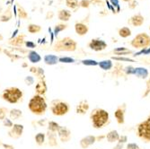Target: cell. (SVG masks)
Masks as SVG:
<instances>
[{
	"label": "cell",
	"instance_id": "obj_55",
	"mask_svg": "<svg viewBox=\"0 0 150 149\" xmlns=\"http://www.w3.org/2000/svg\"><path fill=\"white\" fill-rule=\"evenodd\" d=\"M123 1H125V2H130L131 0H123Z\"/></svg>",
	"mask_w": 150,
	"mask_h": 149
},
{
	"label": "cell",
	"instance_id": "obj_33",
	"mask_svg": "<svg viewBox=\"0 0 150 149\" xmlns=\"http://www.w3.org/2000/svg\"><path fill=\"white\" fill-rule=\"evenodd\" d=\"M17 13H18V16L21 19H27L28 18V13L25 11V9L23 6H18L17 8Z\"/></svg>",
	"mask_w": 150,
	"mask_h": 149
},
{
	"label": "cell",
	"instance_id": "obj_6",
	"mask_svg": "<svg viewBox=\"0 0 150 149\" xmlns=\"http://www.w3.org/2000/svg\"><path fill=\"white\" fill-rule=\"evenodd\" d=\"M130 44L136 49H146L150 46V36L145 32L139 33L134 37Z\"/></svg>",
	"mask_w": 150,
	"mask_h": 149
},
{
	"label": "cell",
	"instance_id": "obj_28",
	"mask_svg": "<svg viewBox=\"0 0 150 149\" xmlns=\"http://www.w3.org/2000/svg\"><path fill=\"white\" fill-rule=\"evenodd\" d=\"M60 128V125L56 122V121H49V123H48V131L50 132H52V133H58L59 129Z\"/></svg>",
	"mask_w": 150,
	"mask_h": 149
},
{
	"label": "cell",
	"instance_id": "obj_58",
	"mask_svg": "<svg viewBox=\"0 0 150 149\" xmlns=\"http://www.w3.org/2000/svg\"><path fill=\"white\" fill-rule=\"evenodd\" d=\"M95 149H97V148H95Z\"/></svg>",
	"mask_w": 150,
	"mask_h": 149
},
{
	"label": "cell",
	"instance_id": "obj_45",
	"mask_svg": "<svg viewBox=\"0 0 150 149\" xmlns=\"http://www.w3.org/2000/svg\"><path fill=\"white\" fill-rule=\"evenodd\" d=\"M127 141H128L127 136H124V135H121V136H120V138H119V140H118V143L123 145V144L127 143Z\"/></svg>",
	"mask_w": 150,
	"mask_h": 149
},
{
	"label": "cell",
	"instance_id": "obj_52",
	"mask_svg": "<svg viewBox=\"0 0 150 149\" xmlns=\"http://www.w3.org/2000/svg\"><path fill=\"white\" fill-rule=\"evenodd\" d=\"M92 1H93V3H96V4H99V3H101V0H92Z\"/></svg>",
	"mask_w": 150,
	"mask_h": 149
},
{
	"label": "cell",
	"instance_id": "obj_51",
	"mask_svg": "<svg viewBox=\"0 0 150 149\" xmlns=\"http://www.w3.org/2000/svg\"><path fill=\"white\" fill-rule=\"evenodd\" d=\"M122 148H123V145H122V144H119V143L116 145L115 147H113V149H122Z\"/></svg>",
	"mask_w": 150,
	"mask_h": 149
},
{
	"label": "cell",
	"instance_id": "obj_12",
	"mask_svg": "<svg viewBox=\"0 0 150 149\" xmlns=\"http://www.w3.org/2000/svg\"><path fill=\"white\" fill-rule=\"evenodd\" d=\"M90 109L89 102L86 100H82L78 102L76 107V112L80 115H86Z\"/></svg>",
	"mask_w": 150,
	"mask_h": 149
},
{
	"label": "cell",
	"instance_id": "obj_13",
	"mask_svg": "<svg viewBox=\"0 0 150 149\" xmlns=\"http://www.w3.org/2000/svg\"><path fill=\"white\" fill-rule=\"evenodd\" d=\"M95 142H96V137L93 136V135H89V136L84 137L79 142L80 146L83 149H87L89 146L93 145Z\"/></svg>",
	"mask_w": 150,
	"mask_h": 149
},
{
	"label": "cell",
	"instance_id": "obj_1",
	"mask_svg": "<svg viewBox=\"0 0 150 149\" xmlns=\"http://www.w3.org/2000/svg\"><path fill=\"white\" fill-rule=\"evenodd\" d=\"M90 119L93 129H101L110 123V114L102 108H95L90 113Z\"/></svg>",
	"mask_w": 150,
	"mask_h": 149
},
{
	"label": "cell",
	"instance_id": "obj_53",
	"mask_svg": "<svg viewBox=\"0 0 150 149\" xmlns=\"http://www.w3.org/2000/svg\"><path fill=\"white\" fill-rule=\"evenodd\" d=\"M4 40V37H3V35L0 33V42H2V40Z\"/></svg>",
	"mask_w": 150,
	"mask_h": 149
},
{
	"label": "cell",
	"instance_id": "obj_32",
	"mask_svg": "<svg viewBox=\"0 0 150 149\" xmlns=\"http://www.w3.org/2000/svg\"><path fill=\"white\" fill-rule=\"evenodd\" d=\"M11 19H12V12H11V9L8 8L6 11L4 12L3 15L0 16V21L5 23V22H8Z\"/></svg>",
	"mask_w": 150,
	"mask_h": 149
},
{
	"label": "cell",
	"instance_id": "obj_40",
	"mask_svg": "<svg viewBox=\"0 0 150 149\" xmlns=\"http://www.w3.org/2000/svg\"><path fill=\"white\" fill-rule=\"evenodd\" d=\"M3 125L6 127V128H9V129H11L13 126V121H12V119H7V118H6L4 120H3Z\"/></svg>",
	"mask_w": 150,
	"mask_h": 149
},
{
	"label": "cell",
	"instance_id": "obj_7",
	"mask_svg": "<svg viewBox=\"0 0 150 149\" xmlns=\"http://www.w3.org/2000/svg\"><path fill=\"white\" fill-rule=\"evenodd\" d=\"M137 136L144 142H150V122L144 120L138 125Z\"/></svg>",
	"mask_w": 150,
	"mask_h": 149
},
{
	"label": "cell",
	"instance_id": "obj_56",
	"mask_svg": "<svg viewBox=\"0 0 150 149\" xmlns=\"http://www.w3.org/2000/svg\"><path fill=\"white\" fill-rule=\"evenodd\" d=\"M0 145H2V144H1V142H0Z\"/></svg>",
	"mask_w": 150,
	"mask_h": 149
},
{
	"label": "cell",
	"instance_id": "obj_11",
	"mask_svg": "<svg viewBox=\"0 0 150 149\" xmlns=\"http://www.w3.org/2000/svg\"><path fill=\"white\" fill-rule=\"evenodd\" d=\"M88 47L94 51H102L107 48V43L100 39H93L88 43Z\"/></svg>",
	"mask_w": 150,
	"mask_h": 149
},
{
	"label": "cell",
	"instance_id": "obj_41",
	"mask_svg": "<svg viewBox=\"0 0 150 149\" xmlns=\"http://www.w3.org/2000/svg\"><path fill=\"white\" fill-rule=\"evenodd\" d=\"M24 83L27 85H32L34 84V78L33 76H28L24 78Z\"/></svg>",
	"mask_w": 150,
	"mask_h": 149
},
{
	"label": "cell",
	"instance_id": "obj_34",
	"mask_svg": "<svg viewBox=\"0 0 150 149\" xmlns=\"http://www.w3.org/2000/svg\"><path fill=\"white\" fill-rule=\"evenodd\" d=\"M66 6L69 8L76 9L79 6L78 0H66Z\"/></svg>",
	"mask_w": 150,
	"mask_h": 149
},
{
	"label": "cell",
	"instance_id": "obj_8",
	"mask_svg": "<svg viewBox=\"0 0 150 149\" xmlns=\"http://www.w3.org/2000/svg\"><path fill=\"white\" fill-rule=\"evenodd\" d=\"M24 130V127L22 124H13V126L9 129L8 131V136L11 138L13 139H18L23 136V133Z\"/></svg>",
	"mask_w": 150,
	"mask_h": 149
},
{
	"label": "cell",
	"instance_id": "obj_31",
	"mask_svg": "<svg viewBox=\"0 0 150 149\" xmlns=\"http://www.w3.org/2000/svg\"><path fill=\"white\" fill-rule=\"evenodd\" d=\"M119 35L121 38H128L131 35V31L129 27H122L119 30Z\"/></svg>",
	"mask_w": 150,
	"mask_h": 149
},
{
	"label": "cell",
	"instance_id": "obj_30",
	"mask_svg": "<svg viewBox=\"0 0 150 149\" xmlns=\"http://www.w3.org/2000/svg\"><path fill=\"white\" fill-rule=\"evenodd\" d=\"M27 30L28 32L32 34H35V33H39L40 31H42V27H40L39 24H34V23H31L27 27Z\"/></svg>",
	"mask_w": 150,
	"mask_h": 149
},
{
	"label": "cell",
	"instance_id": "obj_5",
	"mask_svg": "<svg viewBox=\"0 0 150 149\" xmlns=\"http://www.w3.org/2000/svg\"><path fill=\"white\" fill-rule=\"evenodd\" d=\"M50 111L54 116L62 117L69 112L70 106L67 102L56 99L50 102Z\"/></svg>",
	"mask_w": 150,
	"mask_h": 149
},
{
	"label": "cell",
	"instance_id": "obj_46",
	"mask_svg": "<svg viewBox=\"0 0 150 149\" xmlns=\"http://www.w3.org/2000/svg\"><path fill=\"white\" fill-rule=\"evenodd\" d=\"M24 44H25V46H26L27 48H31V49H33V48L36 47L35 43H33V42H25Z\"/></svg>",
	"mask_w": 150,
	"mask_h": 149
},
{
	"label": "cell",
	"instance_id": "obj_54",
	"mask_svg": "<svg viewBox=\"0 0 150 149\" xmlns=\"http://www.w3.org/2000/svg\"><path fill=\"white\" fill-rule=\"evenodd\" d=\"M146 120H147V121H148V122H150V114L148 115V117H147V119H146Z\"/></svg>",
	"mask_w": 150,
	"mask_h": 149
},
{
	"label": "cell",
	"instance_id": "obj_25",
	"mask_svg": "<svg viewBox=\"0 0 150 149\" xmlns=\"http://www.w3.org/2000/svg\"><path fill=\"white\" fill-rule=\"evenodd\" d=\"M8 114H9L10 119L16 120V119H19L23 116V112L19 109H12L9 111Z\"/></svg>",
	"mask_w": 150,
	"mask_h": 149
},
{
	"label": "cell",
	"instance_id": "obj_35",
	"mask_svg": "<svg viewBox=\"0 0 150 149\" xmlns=\"http://www.w3.org/2000/svg\"><path fill=\"white\" fill-rule=\"evenodd\" d=\"M67 28V24H64V23H59V24H57L55 26V28H54V33L55 35L59 34V32H62L64 30H66Z\"/></svg>",
	"mask_w": 150,
	"mask_h": 149
},
{
	"label": "cell",
	"instance_id": "obj_27",
	"mask_svg": "<svg viewBox=\"0 0 150 149\" xmlns=\"http://www.w3.org/2000/svg\"><path fill=\"white\" fill-rule=\"evenodd\" d=\"M45 139H46V134L42 133V132H39L38 134H36L35 136V142L39 146H42L44 145L45 143Z\"/></svg>",
	"mask_w": 150,
	"mask_h": 149
},
{
	"label": "cell",
	"instance_id": "obj_48",
	"mask_svg": "<svg viewBox=\"0 0 150 149\" xmlns=\"http://www.w3.org/2000/svg\"><path fill=\"white\" fill-rule=\"evenodd\" d=\"M53 16H54V13L51 12V11H49V12L47 13V15H46V19H47V20H50V19L53 18Z\"/></svg>",
	"mask_w": 150,
	"mask_h": 149
},
{
	"label": "cell",
	"instance_id": "obj_15",
	"mask_svg": "<svg viewBox=\"0 0 150 149\" xmlns=\"http://www.w3.org/2000/svg\"><path fill=\"white\" fill-rule=\"evenodd\" d=\"M25 35L23 34H20L15 38H13L11 40H9L8 43L12 46H16V47H23L25 43V40H24Z\"/></svg>",
	"mask_w": 150,
	"mask_h": 149
},
{
	"label": "cell",
	"instance_id": "obj_18",
	"mask_svg": "<svg viewBox=\"0 0 150 149\" xmlns=\"http://www.w3.org/2000/svg\"><path fill=\"white\" fill-rule=\"evenodd\" d=\"M120 138V134L117 130L112 129L111 131H109L106 135V139L109 143H115L118 142Z\"/></svg>",
	"mask_w": 150,
	"mask_h": 149
},
{
	"label": "cell",
	"instance_id": "obj_39",
	"mask_svg": "<svg viewBox=\"0 0 150 149\" xmlns=\"http://www.w3.org/2000/svg\"><path fill=\"white\" fill-rule=\"evenodd\" d=\"M59 62H61V63H74L75 59H72V58H69V57H64V58H59Z\"/></svg>",
	"mask_w": 150,
	"mask_h": 149
},
{
	"label": "cell",
	"instance_id": "obj_24",
	"mask_svg": "<svg viewBox=\"0 0 150 149\" xmlns=\"http://www.w3.org/2000/svg\"><path fill=\"white\" fill-rule=\"evenodd\" d=\"M45 64L49 65V66H53L56 65L59 62V58L55 55H46L43 59Z\"/></svg>",
	"mask_w": 150,
	"mask_h": 149
},
{
	"label": "cell",
	"instance_id": "obj_4",
	"mask_svg": "<svg viewBox=\"0 0 150 149\" xmlns=\"http://www.w3.org/2000/svg\"><path fill=\"white\" fill-rule=\"evenodd\" d=\"M77 48V43L76 40L69 37L62 38L55 42L53 45L52 49L57 52H72L75 51Z\"/></svg>",
	"mask_w": 150,
	"mask_h": 149
},
{
	"label": "cell",
	"instance_id": "obj_43",
	"mask_svg": "<svg viewBox=\"0 0 150 149\" xmlns=\"http://www.w3.org/2000/svg\"><path fill=\"white\" fill-rule=\"evenodd\" d=\"M134 69H135V67H133L132 66H126L125 67V69H124V72L126 75H133V72H134Z\"/></svg>",
	"mask_w": 150,
	"mask_h": 149
},
{
	"label": "cell",
	"instance_id": "obj_17",
	"mask_svg": "<svg viewBox=\"0 0 150 149\" xmlns=\"http://www.w3.org/2000/svg\"><path fill=\"white\" fill-rule=\"evenodd\" d=\"M149 73H148V70L145 67H135L134 69V72H133V76H136L139 78H141V79H146L147 78Z\"/></svg>",
	"mask_w": 150,
	"mask_h": 149
},
{
	"label": "cell",
	"instance_id": "obj_2",
	"mask_svg": "<svg viewBox=\"0 0 150 149\" xmlns=\"http://www.w3.org/2000/svg\"><path fill=\"white\" fill-rule=\"evenodd\" d=\"M28 109L34 115L37 116L44 115L48 109V104L46 102L44 96L34 94L28 102Z\"/></svg>",
	"mask_w": 150,
	"mask_h": 149
},
{
	"label": "cell",
	"instance_id": "obj_50",
	"mask_svg": "<svg viewBox=\"0 0 150 149\" xmlns=\"http://www.w3.org/2000/svg\"><path fill=\"white\" fill-rule=\"evenodd\" d=\"M104 138H106V136L101 135V136H97V137H96V141H103Z\"/></svg>",
	"mask_w": 150,
	"mask_h": 149
},
{
	"label": "cell",
	"instance_id": "obj_49",
	"mask_svg": "<svg viewBox=\"0 0 150 149\" xmlns=\"http://www.w3.org/2000/svg\"><path fill=\"white\" fill-rule=\"evenodd\" d=\"M2 146L5 149H15V146L12 145H8V144H2Z\"/></svg>",
	"mask_w": 150,
	"mask_h": 149
},
{
	"label": "cell",
	"instance_id": "obj_3",
	"mask_svg": "<svg viewBox=\"0 0 150 149\" xmlns=\"http://www.w3.org/2000/svg\"><path fill=\"white\" fill-rule=\"evenodd\" d=\"M1 97L4 101L11 104H16L23 102V92L18 87L12 86L3 91V93H1Z\"/></svg>",
	"mask_w": 150,
	"mask_h": 149
},
{
	"label": "cell",
	"instance_id": "obj_14",
	"mask_svg": "<svg viewBox=\"0 0 150 149\" xmlns=\"http://www.w3.org/2000/svg\"><path fill=\"white\" fill-rule=\"evenodd\" d=\"M47 91H48V86H47L45 79H40L38 82H37L36 85H35L36 94H38V95L43 96L44 94L47 93Z\"/></svg>",
	"mask_w": 150,
	"mask_h": 149
},
{
	"label": "cell",
	"instance_id": "obj_19",
	"mask_svg": "<svg viewBox=\"0 0 150 149\" xmlns=\"http://www.w3.org/2000/svg\"><path fill=\"white\" fill-rule=\"evenodd\" d=\"M130 23L135 27H139L144 23V17L141 15H136L130 18Z\"/></svg>",
	"mask_w": 150,
	"mask_h": 149
},
{
	"label": "cell",
	"instance_id": "obj_20",
	"mask_svg": "<svg viewBox=\"0 0 150 149\" xmlns=\"http://www.w3.org/2000/svg\"><path fill=\"white\" fill-rule=\"evenodd\" d=\"M98 66L101 69L104 70V71H109L112 68L113 66V64H112V61L110 60V59H106V60H103L101 62L98 63Z\"/></svg>",
	"mask_w": 150,
	"mask_h": 149
},
{
	"label": "cell",
	"instance_id": "obj_29",
	"mask_svg": "<svg viewBox=\"0 0 150 149\" xmlns=\"http://www.w3.org/2000/svg\"><path fill=\"white\" fill-rule=\"evenodd\" d=\"M113 52H114V54H116V55H118V56H120V57L124 56V55H128V54H131V53H132L131 50H129V49H126V48H124V47L117 48V49H115L113 50Z\"/></svg>",
	"mask_w": 150,
	"mask_h": 149
},
{
	"label": "cell",
	"instance_id": "obj_23",
	"mask_svg": "<svg viewBox=\"0 0 150 149\" xmlns=\"http://www.w3.org/2000/svg\"><path fill=\"white\" fill-rule=\"evenodd\" d=\"M58 17L60 21H63V22H67L70 17H71V13L69 11V10H65V9H62L59 12V15H58Z\"/></svg>",
	"mask_w": 150,
	"mask_h": 149
},
{
	"label": "cell",
	"instance_id": "obj_16",
	"mask_svg": "<svg viewBox=\"0 0 150 149\" xmlns=\"http://www.w3.org/2000/svg\"><path fill=\"white\" fill-rule=\"evenodd\" d=\"M75 31L77 35L84 36L88 32V26L82 23H76L75 24Z\"/></svg>",
	"mask_w": 150,
	"mask_h": 149
},
{
	"label": "cell",
	"instance_id": "obj_22",
	"mask_svg": "<svg viewBox=\"0 0 150 149\" xmlns=\"http://www.w3.org/2000/svg\"><path fill=\"white\" fill-rule=\"evenodd\" d=\"M47 137L49 139V145L51 147H55L58 145V141H57V133H52L48 131L47 132Z\"/></svg>",
	"mask_w": 150,
	"mask_h": 149
},
{
	"label": "cell",
	"instance_id": "obj_38",
	"mask_svg": "<svg viewBox=\"0 0 150 149\" xmlns=\"http://www.w3.org/2000/svg\"><path fill=\"white\" fill-rule=\"evenodd\" d=\"M114 60L117 61H122V62H135L132 59L129 58H126V57H112V58Z\"/></svg>",
	"mask_w": 150,
	"mask_h": 149
},
{
	"label": "cell",
	"instance_id": "obj_37",
	"mask_svg": "<svg viewBox=\"0 0 150 149\" xmlns=\"http://www.w3.org/2000/svg\"><path fill=\"white\" fill-rule=\"evenodd\" d=\"M82 64L85 66H98V62L93 59H84L82 60Z\"/></svg>",
	"mask_w": 150,
	"mask_h": 149
},
{
	"label": "cell",
	"instance_id": "obj_42",
	"mask_svg": "<svg viewBox=\"0 0 150 149\" xmlns=\"http://www.w3.org/2000/svg\"><path fill=\"white\" fill-rule=\"evenodd\" d=\"M125 149H141V148L138 144H136V143H129V144H127Z\"/></svg>",
	"mask_w": 150,
	"mask_h": 149
},
{
	"label": "cell",
	"instance_id": "obj_36",
	"mask_svg": "<svg viewBox=\"0 0 150 149\" xmlns=\"http://www.w3.org/2000/svg\"><path fill=\"white\" fill-rule=\"evenodd\" d=\"M8 113H9V110L6 107H0V120H4Z\"/></svg>",
	"mask_w": 150,
	"mask_h": 149
},
{
	"label": "cell",
	"instance_id": "obj_44",
	"mask_svg": "<svg viewBox=\"0 0 150 149\" xmlns=\"http://www.w3.org/2000/svg\"><path fill=\"white\" fill-rule=\"evenodd\" d=\"M79 6L81 7L87 8L90 6V1H89V0H81V1L79 2Z\"/></svg>",
	"mask_w": 150,
	"mask_h": 149
},
{
	"label": "cell",
	"instance_id": "obj_26",
	"mask_svg": "<svg viewBox=\"0 0 150 149\" xmlns=\"http://www.w3.org/2000/svg\"><path fill=\"white\" fill-rule=\"evenodd\" d=\"M28 59L32 63H38L42 60V57H40L36 51L32 50L28 53Z\"/></svg>",
	"mask_w": 150,
	"mask_h": 149
},
{
	"label": "cell",
	"instance_id": "obj_47",
	"mask_svg": "<svg viewBox=\"0 0 150 149\" xmlns=\"http://www.w3.org/2000/svg\"><path fill=\"white\" fill-rule=\"evenodd\" d=\"M149 93H150V79L147 81V83H146V93L144 94V97L146 96Z\"/></svg>",
	"mask_w": 150,
	"mask_h": 149
},
{
	"label": "cell",
	"instance_id": "obj_21",
	"mask_svg": "<svg viewBox=\"0 0 150 149\" xmlns=\"http://www.w3.org/2000/svg\"><path fill=\"white\" fill-rule=\"evenodd\" d=\"M30 72L34 74L36 77L40 79H44V70L42 67H38V66H32L30 67Z\"/></svg>",
	"mask_w": 150,
	"mask_h": 149
},
{
	"label": "cell",
	"instance_id": "obj_9",
	"mask_svg": "<svg viewBox=\"0 0 150 149\" xmlns=\"http://www.w3.org/2000/svg\"><path fill=\"white\" fill-rule=\"evenodd\" d=\"M125 112H126L125 104L118 106L116 111L114 112V118L119 125H122L125 122Z\"/></svg>",
	"mask_w": 150,
	"mask_h": 149
},
{
	"label": "cell",
	"instance_id": "obj_57",
	"mask_svg": "<svg viewBox=\"0 0 150 149\" xmlns=\"http://www.w3.org/2000/svg\"><path fill=\"white\" fill-rule=\"evenodd\" d=\"M149 30H150V26H149Z\"/></svg>",
	"mask_w": 150,
	"mask_h": 149
},
{
	"label": "cell",
	"instance_id": "obj_10",
	"mask_svg": "<svg viewBox=\"0 0 150 149\" xmlns=\"http://www.w3.org/2000/svg\"><path fill=\"white\" fill-rule=\"evenodd\" d=\"M58 136H59V140L62 143H67L69 141H70V139L72 138V134L69 128L60 126V128L58 131Z\"/></svg>",
	"mask_w": 150,
	"mask_h": 149
}]
</instances>
